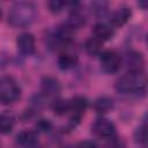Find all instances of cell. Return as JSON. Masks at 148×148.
Instances as JSON below:
<instances>
[{"label":"cell","instance_id":"obj_1","mask_svg":"<svg viewBox=\"0 0 148 148\" xmlns=\"http://www.w3.org/2000/svg\"><path fill=\"white\" fill-rule=\"evenodd\" d=\"M38 10L35 3L28 1H18L12 7L8 15V22L13 27L24 28L35 22Z\"/></svg>","mask_w":148,"mask_h":148},{"label":"cell","instance_id":"obj_2","mask_svg":"<svg viewBox=\"0 0 148 148\" xmlns=\"http://www.w3.org/2000/svg\"><path fill=\"white\" fill-rule=\"evenodd\" d=\"M146 75L143 73H127L116 82V90L120 94L134 95L146 91Z\"/></svg>","mask_w":148,"mask_h":148},{"label":"cell","instance_id":"obj_3","mask_svg":"<svg viewBox=\"0 0 148 148\" xmlns=\"http://www.w3.org/2000/svg\"><path fill=\"white\" fill-rule=\"evenodd\" d=\"M21 97V88L13 76L5 75L0 77V103L9 105Z\"/></svg>","mask_w":148,"mask_h":148},{"label":"cell","instance_id":"obj_4","mask_svg":"<svg viewBox=\"0 0 148 148\" xmlns=\"http://www.w3.org/2000/svg\"><path fill=\"white\" fill-rule=\"evenodd\" d=\"M99 64L103 72L108 74H113L120 69L121 58L116 51L106 50L99 54Z\"/></svg>","mask_w":148,"mask_h":148},{"label":"cell","instance_id":"obj_5","mask_svg":"<svg viewBox=\"0 0 148 148\" xmlns=\"http://www.w3.org/2000/svg\"><path fill=\"white\" fill-rule=\"evenodd\" d=\"M69 104H71L69 112H72L69 125L71 127H75L80 123V119L88 106V99L83 96H75L72 99H69Z\"/></svg>","mask_w":148,"mask_h":148},{"label":"cell","instance_id":"obj_6","mask_svg":"<svg viewBox=\"0 0 148 148\" xmlns=\"http://www.w3.org/2000/svg\"><path fill=\"white\" fill-rule=\"evenodd\" d=\"M91 132L101 139H111L116 133V126L111 120L101 117L92 124Z\"/></svg>","mask_w":148,"mask_h":148},{"label":"cell","instance_id":"obj_7","mask_svg":"<svg viewBox=\"0 0 148 148\" xmlns=\"http://www.w3.org/2000/svg\"><path fill=\"white\" fill-rule=\"evenodd\" d=\"M17 50L23 56H31L35 53L36 44H35V37L30 32H22L17 36L16 39Z\"/></svg>","mask_w":148,"mask_h":148},{"label":"cell","instance_id":"obj_8","mask_svg":"<svg viewBox=\"0 0 148 148\" xmlns=\"http://www.w3.org/2000/svg\"><path fill=\"white\" fill-rule=\"evenodd\" d=\"M126 65L128 68V73H142L145 60L140 52L131 51L126 56Z\"/></svg>","mask_w":148,"mask_h":148},{"label":"cell","instance_id":"obj_9","mask_svg":"<svg viewBox=\"0 0 148 148\" xmlns=\"http://www.w3.org/2000/svg\"><path fill=\"white\" fill-rule=\"evenodd\" d=\"M16 142L23 148H34L38 145L37 132L31 131V130H24L17 134Z\"/></svg>","mask_w":148,"mask_h":148},{"label":"cell","instance_id":"obj_10","mask_svg":"<svg viewBox=\"0 0 148 148\" xmlns=\"http://www.w3.org/2000/svg\"><path fill=\"white\" fill-rule=\"evenodd\" d=\"M42 91L46 96H57L61 90L60 82L53 76H44L40 82Z\"/></svg>","mask_w":148,"mask_h":148},{"label":"cell","instance_id":"obj_11","mask_svg":"<svg viewBox=\"0 0 148 148\" xmlns=\"http://www.w3.org/2000/svg\"><path fill=\"white\" fill-rule=\"evenodd\" d=\"M132 15V10L131 8L124 6V7H120L118 8L111 16L110 18V22H111V25L113 27H121L124 25L131 17Z\"/></svg>","mask_w":148,"mask_h":148},{"label":"cell","instance_id":"obj_12","mask_svg":"<svg viewBox=\"0 0 148 148\" xmlns=\"http://www.w3.org/2000/svg\"><path fill=\"white\" fill-rule=\"evenodd\" d=\"M54 40L59 44H69L74 38V30L67 24L60 25L54 32Z\"/></svg>","mask_w":148,"mask_h":148},{"label":"cell","instance_id":"obj_13","mask_svg":"<svg viewBox=\"0 0 148 148\" xmlns=\"http://www.w3.org/2000/svg\"><path fill=\"white\" fill-rule=\"evenodd\" d=\"M92 34H94V37L99 39L101 42H104V40H108L110 38H112L113 36V29L105 24V23H96L92 28Z\"/></svg>","mask_w":148,"mask_h":148},{"label":"cell","instance_id":"obj_14","mask_svg":"<svg viewBox=\"0 0 148 148\" xmlns=\"http://www.w3.org/2000/svg\"><path fill=\"white\" fill-rule=\"evenodd\" d=\"M15 125V117L10 111H3L0 113V133H10Z\"/></svg>","mask_w":148,"mask_h":148},{"label":"cell","instance_id":"obj_15","mask_svg":"<svg viewBox=\"0 0 148 148\" xmlns=\"http://www.w3.org/2000/svg\"><path fill=\"white\" fill-rule=\"evenodd\" d=\"M77 64V57L72 53H61L58 58V66L62 71H68L75 67Z\"/></svg>","mask_w":148,"mask_h":148},{"label":"cell","instance_id":"obj_16","mask_svg":"<svg viewBox=\"0 0 148 148\" xmlns=\"http://www.w3.org/2000/svg\"><path fill=\"white\" fill-rule=\"evenodd\" d=\"M92 106H94V109L98 113H106V112H109V111L112 110V108H113V101L110 97L102 96V97H98V98L95 99Z\"/></svg>","mask_w":148,"mask_h":148},{"label":"cell","instance_id":"obj_17","mask_svg":"<svg viewBox=\"0 0 148 148\" xmlns=\"http://www.w3.org/2000/svg\"><path fill=\"white\" fill-rule=\"evenodd\" d=\"M102 45H103V42H101L95 37H90L86 40L84 49L89 56H99L102 53Z\"/></svg>","mask_w":148,"mask_h":148},{"label":"cell","instance_id":"obj_18","mask_svg":"<svg viewBox=\"0 0 148 148\" xmlns=\"http://www.w3.org/2000/svg\"><path fill=\"white\" fill-rule=\"evenodd\" d=\"M84 23H86V18H84V16H83L77 9H74V10L71 13V15L68 16V20H67V22H66V24H67L69 28H72L73 30L81 28Z\"/></svg>","mask_w":148,"mask_h":148},{"label":"cell","instance_id":"obj_19","mask_svg":"<svg viewBox=\"0 0 148 148\" xmlns=\"http://www.w3.org/2000/svg\"><path fill=\"white\" fill-rule=\"evenodd\" d=\"M52 110L57 116H65L71 110L69 99H62L58 98L52 103Z\"/></svg>","mask_w":148,"mask_h":148},{"label":"cell","instance_id":"obj_20","mask_svg":"<svg viewBox=\"0 0 148 148\" xmlns=\"http://www.w3.org/2000/svg\"><path fill=\"white\" fill-rule=\"evenodd\" d=\"M134 139L136 142H145L146 140V123L143 121L141 126H139L134 133Z\"/></svg>","mask_w":148,"mask_h":148},{"label":"cell","instance_id":"obj_21","mask_svg":"<svg viewBox=\"0 0 148 148\" xmlns=\"http://www.w3.org/2000/svg\"><path fill=\"white\" fill-rule=\"evenodd\" d=\"M68 2H64V1H58V0H53L49 2V8L52 13H59L64 9L65 6H67Z\"/></svg>","mask_w":148,"mask_h":148},{"label":"cell","instance_id":"obj_22","mask_svg":"<svg viewBox=\"0 0 148 148\" xmlns=\"http://www.w3.org/2000/svg\"><path fill=\"white\" fill-rule=\"evenodd\" d=\"M51 127H52L51 123H50L49 120H46V119H40V120H38L37 124H36V128H37L39 132H49V131L51 130Z\"/></svg>","mask_w":148,"mask_h":148},{"label":"cell","instance_id":"obj_23","mask_svg":"<svg viewBox=\"0 0 148 148\" xmlns=\"http://www.w3.org/2000/svg\"><path fill=\"white\" fill-rule=\"evenodd\" d=\"M76 148H96V145L90 140H84V141H81Z\"/></svg>","mask_w":148,"mask_h":148},{"label":"cell","instance_id":"obj_24","mask_svg":"<svg viewBox=\"0 0 148 148\" xmlns=\"http://www.w3.org/2000/svg\"><path fill=\"white\" fill-rule=\"evenodd\" d=\"M139 6H141L142 7V9H146L147 8V2L146 1H139V3H138Z\"/></svg>","mask_w":148,"mask_h":148},{"label":"cell","instance_id":"obj_25","mask_svg":"<svg viewBox=\"0 0 148 148\" xmlns=\"http://www.w3.org/2000/svg\"><path fill=\"white\" fill-rule=\"evenodd\" d=\"M0 17H1V8H0Z\"/></svg>","mask_w":148,"mask_h":148}]
</instances>
